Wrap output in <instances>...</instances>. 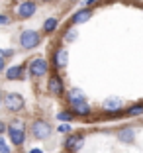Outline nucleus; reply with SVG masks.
<instances>
[{
	"mask_svg": "<svg viewBox=\"0 0 143 153\" xmlns=\"http://www.w3.org/2000/svg\"><path fill=\"white\" fill-rule=\"evenodd\" d=\"M31 134L36 135L37 140H45V137L49 135V124H47V122H41V120L33 122V126H31Z\"/></svg>",
	"mask_w": 143,
	"mask_h": 153,
	"instance_id": "nucleus-1",
	"label": "nucleus"
},
{
	"mask_svg": "<svg viewBox=\"0 0 143 153\" xmlns=\"http://www.w3.org/2000/svg\"><path fill=\"white\" fill-rule=\"evenodd\" d=\"M4 102H6V106H8L10 110H20V108L24 106L22 96H20V94H14V92L6 96V98H4Z\"/></svg>",
	"mask_w": 143,
	"mask_h": 153,
	"instance_id": "nucleus-5",
	"label": "nucleus"
},
{
	"mask_svg": "<svg viewBox=\"0 0 143 153\" xmlns=\"http://www.w3.org/2000/svg\"><path fill=\"white\" fill-rule=\"evenodd\" d=\"M120 108H122V100H118V98H110V100L104 102V110L116 112V110H120Z\"/></svg>",
	"mask_w": 143,
	"mask_h": 153,
	"instance_id": "nucleus-9",
	"label": "nucleus"
},
{
	"mask_svg": "<svg viewBox=\"0 0 143 153\" xmlns=\"http://www.w3.org/2000/svg\"><path fill=\"white\" fill-rule=\"evenodd\" d=\"M10 140L16 145H20L24 141V130H22V122H14L10 128Z\"/></svg>",
	"mask_w": 143,
	"mask_h": 153,
	"instance_id": "nucleus-3",
	"label": "nucleus"
},
{
	"mask_svg": "<svg viewBox=\"0 0 143 153\" xmlns=\"http://www.w3.org/2000/svg\"><path fill=\"white\" fill-rule=\"evenodd\" d=\"M45 71H47V63H45L41 57H37V59L31 61V65H30V73H31V75L39 76V75H43Z\"/></svg>",
	"mask_w": 143,
	"mask_h": 153,
	"instance_id": "nucleus-4",
	"label": "nucleus"
},
{
	"mask_svg": "<svg viewBox=\"0 0 143 153\" xmlns=\"http://www.w3.org/2000/svg\"><path fill=\"white\" fill-rule=\"evenodd\" d=\"M94 2H98V0H88V4H94Z\"/></svg>",
	"mask_w": 143,
	"mask_h": 153,
	"instance_id": "nucleus-23",
	"label": "nucleus"
},
{
	"mask_svg": "<svg viewBox=\"0 0 143 153\" xmlns=\"http://www.w3.org/2000/svg\"><path fill=\"white\" fill-rule=\"evenodd\" d=\"M2 153H8V145L6 143H2Z\"/></svg>",
	"mask_w": 143,
	"mask_h": 153,
	"instance_id": "nucleus-21",
	"label": "nucleus"
},
{
	"mask_svg": "<svg viewBox=\"0 0 143 153\" xmlns=\"http://www.w3.org/2000/svg\"><path fill=\"white\" fill-rule=\"evenodd\" d=\"M0 22H2V24H8V16H0Z\"/></svg>",
	"mask_w": 143,
	"mask_h": 153,
	"instance_id": "nucleus-20",
	"label": "nucleus"
},
{
	"mask_svg": "<svg viewBox=\"0 0 143 153\" xmlns=\"http://www.w3.org/2000/svg\"><path fill=\"white\" fill-rule=\"evenodd\" d=\"M137 114H143V106H133V108H130V116H137Z\"/></svg>",
	"mask_w": 143,
	"mask_h": 153,
	"instance_id": "nucleus-16",
	"label": "nucleus"
},
{
	"mask_svg": "<svg viewBox=\"0 0 143 153\" xmlns=\"http://www.w3.org/2000/svg\"><path fill=\"white\" fill-rule=\"evenodd\" d=\"M20 41H22V45L26 47V49H31V47H36V45L39 43V36H37V32H31V30H27V32L22 33Z\"/></svg>",
	"mask_w": 143,
	"mask_h": 153,
	"instance_id": "nucleus-2",
	"label": "nucleus"
},
{
	"mask_svg": "<svg viewBox=\"0 0 143 153\" xmlns=\"http://www.w3.org/2000/svg\"><path fill=\"white\" fill-rule=\"evenodd\" d=\"M20 75H22V67H18V65H14V67H10L8 71H6V76H8V79H18Z\"/></svg>",
	"mask_w": 143,
	"mask_h": 153,
	"instance_id": "nucleus-12",
	"label": "nucleus"
},
{
	"mask_svg": "<svg viewBox=\"0 0 143 153\" xmlns=\"http://www.w3.org/2000/svg\"><path fill=\"white\" fill-rule=\"evenodd\" d=\"M73 108H75V112H76V114H88V112H90V108H88V106H86L84 102L76 104V106H73Z\"/></svg>",
	"mask_w": 143,
	"mask_h": 153,
	"instance_id": "nucleus-14",
	"label": "nucleus"
},
{
	"mask_svg": "<svg viewBox=\"0 0 143 153\" xmlns=\"http://www.w3.org/2000/svg\"><path fill=\"white\" fill-rule=\"evenodd\" d=\"M90 18V10H81V12H76L75 14V22H86V20Z\"/></svg>",
	"mask_w": 143,
	"mask_h": 153,
	"instance_id": "nucleus-13",
	"label": "nucleus"
},
{
	"mask_svg": "<svg viewBox=\"0 0 143 153\" xmlns=\"http://www.w3.org/2000/svg\"><path fill=\"white\" fill-rule=\"evenodd\" d=\"M120 137H122V140H131L133 135H131V131H122V134H120Z\"/></svg>",
	"mask_w": 143,
	"mask_h": 153,
	"instance_id": "nucleus-18",
	"label": "nucleus"
},
{
	"mask_svg": "<svg viewBox=\"0 0 143 153\" xmlns=\"http://www.w3.org/2000/svg\"><path fill=\"white\" fill-rule=\"evenodd\" d=\"M57 118H59V120H65V122H67V120H71V118H73V114L71 112H61Z\"/></svg>",
	"mask_w": 143,
	"mask_h": 153,
	"instance_id": "nucleus-17",
	"label": "nucleus"
},
{
	"mask_svg": "<svg viewBox=\"0 0 143 153\" xmlns=\"http://www.w3.org/2000/svg\"><path fill=\"white\" fill-rule=\"evenodd\" d=\"M55 27H57V20H53V18L47 20V22L43 24V30H45V32H53Z\"/></svg>",
	"mask_w": 143,
	"mask_h": 153,
	"instance_id": "nucleus-15",
	"label": "nucleus"
},
{
	"mask_svg": "<svg viewBox=\"0 0 143 153\" xmlns=\"http://www.w3.org/2000/svg\"><path fill=\"white\" fill-rule=\"evenodd\" d=\"M67 51H65V49H59L57 51V55H55V65H57V67L59 69H61V67H65V65H67Z\"/></svg>",
	"mask_w": 143,
	"mask_h": 153,
	"instance_id": "nucleus-10",
	"label": "nucleus"
},
{
	"mask_svg": "<svg viewBox=\"0 0 143 153\" xmlns=\"http://www.w3.org/2000/svg\"><path fill=\"white\" fill-rule=\"evenodd\" d=\"M33 12H36V4H33V2H24V4L18 6V16L20 18H30Z\"/></svg>",
	"mask_w": 143,
	"mask_h": 153,
	"instance_id": "nucleus-6",
	"label": "nucleus"
},
{
	"mask_svg": "<svg viewBox=\"0 0 143 153\" xmlns=\"http://www.w3.org/2000/svg\"><path fill=\"white\" fill-rule=\"evenodd\" d=\"M49 88H51L53 94H61V92H63V82H61L59 76H53V79L49 81Z\"/></svg>",
	"mask_w": 143,
	"mask_h": 153,
	"instance_id": "nucleus-7",
	"label": "nucleus"
},
{
	"mask_svg": "<svg viewBox=\"0 0 143 153\" xmlns=\"http://www.w3.org/2000/svg\"><path fill=\"white\" fill-rule=\"evenodd\" d=\"M30 153H41V151H39V149H33V151H30Z\"/></svg>",
	"mask_w": 143,
	"mask_h": 153,
	"instance_id": "nucleus-22",
	"label": "nucleus"
},
{
	"mask_svg": "<svg viewBox=\"0 0 143 153\" xmlns=\"http://www.w3.org/2000/svg\"><path fill=\"white\" fill-rule=\"evenodd\" d=\"M69 100H71V104L73 106H76V104H81V102H84V96H82V92L81 90H71L69 92Z\"/></svg>",
	"mask_w": 143,
	"mask_h": 153,
	"instance_id": "nucleus-8",
	"label": "nucleus"
},
{
	"mask_svg": "<svg viewBox=\"0 0 143 153\" xmlns=\"http://www.w3.org/2000/svg\"><path fill=\"white\" fill-rule=\"evenodd\" d=\"M69 130H71V128H69L67 124H61V126H59V131H61V134H67Z\"/></svg>",
	"mask_w": 143,
	"mask_h": 153,
	"instance_id": "nucleus-19",
	"label": "nucleus"
},
{
	"mask_svg": "<svg viewBox=\"0 0 143 153\" xmlns=\"http://www.w3.org/2000/svg\"><path fill=\"white\" fill-rule=\"evenodd\" d=\"M65 145H67V149H71V151H73V149H76V147H81V145H82V137H81V135H73V137H69V140H67V143H65Z\"/></svg>",
	"mask_w": 143,
	"mask_h": 153,
	"instance_id": "nucleus-11",
	"label": "nucleus"
}]
</instances>
